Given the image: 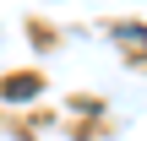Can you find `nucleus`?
Instances as JSON below:
<instances>
[{
    "mask_svg": "<svg viewBox=\"0 0 147 141\" xmlns=\"http://www.w3.org/2000/svg\"><path fill=\"white\" fill-rule=\"evenodd\" d=\"M0 92H5V98H33V92H38V82H33V76H16V82H5Z\"/></svg>",
    "mask_w": 147,
    "mask_h": 141,
    "instance_id": "obj_1",
    "label": "nucleus"
}]
</instances>
